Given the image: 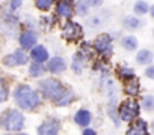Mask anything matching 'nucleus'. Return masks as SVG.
Returning <instances> with one entry per match:
<instances>
[{"mask_svg":"<svg viewBox=\"0 0 154 135\" xmlns=\"http://www.w3.org/2000/svg\"><path fill=\"white\" fill-rule=\"evenodd\" d=\"M14 99L17 102V105L21 108V110H26V111H32L35 110L39 102H41V98L38 95L36 90H33L30 86L27 84H21L15 89L14 92Z\"/></svg>","mask_w":154,"mask_h":135,"instance_id":"obj_1","label":"nucleus"},{"mask_svg":"<svg viewBox=\"0 0 154 135\" xmlns=\"http://www.w3.org/2000/svg\"><path fill=\"white\" fill-rule=\"evenodd\" d=\"M39 90L42 92V95L47 99H51L54 104L66 92V89L63 87V84L59 80H56V78H45V80L39 81Z\"/></svg>","mask_w":154,"mask_h":135,"instance_id":"obj_2","label":"nucleus"},{"mask_svg":"<svg viewBox=\"0 0 154 135\" xmlns=\"http://www.w3.org/2000/svg\"><path fill=\"white\" fill-rule=\"evenodd\" d=\"M0 125L9 132H18L24 126V116L20 110H8L0 120Z\"/></svg>","mask_w":154,"mask_h":135,"instance_id":"obj_3","label":"nucleus"},{"mask_svg":"<svg viewBox=\"0 0 154 135\" xmlns=\"http://www.w3.org/2000/svg\"><path fill=\"white\" fill-rule=\"evenodd\" d=\"M139 104L133 99H128V101H124L119 107H118V114H119V119L122 122H133L137 116H139Z\"/></svg>","mask_w":154,"mask_h":135,"instance_id":"obj_4","label":"nucleus"},{"mask_svg":"<svg viewBox=\"0 0 154 135\" xmlns=\"http://www.w3.org/2000/svg\"><path fill=\"white\" fill-rule=\"evenodd\" d=\"M94 50L103 56V57H110L112 53H113V44H112V38L107 35V33H103V35H98L92 44Z\"/></svg>","mask_w":154,"mask_h":135,"instance_id":"obj_5","label":"nucleus"},{"mask_svg":"<svg viewBox=\"0 0 154 135\" xmlns=\"http://www.w3.org/2000/svg\"><path fill=\"white\" fill-rule=\"evenodd\" d=\"M62 38L68 42H77L83 38V29L80 24L74 21H68L62 29Z\"/></svg>","mask_w":154,"mask_h":135,"instance_id":"obj_6","label":"nucleus"},{"mask_svg":"<svg viewBox=\"0 0 154 135\" xmlns=\"http://www.w3.org/2000/svg\"><path fill=\"white\" fill-rule=\"evenodd\" d=\"M27 62H29V56L24 53L23 48L15 50L14 53L8 54V56L3 59V63H5V66H8V68H12V66H21V65H26Z\"/></svg>","mask_w":154,"mask_h":135,"instance_id":"obj_7","label":"nucleus"},{"mask_svg":"<svg viewBox=\"0 0 154 135\" xmlns=\"http://www.w3.org/2000/svg\"><path fill=\"white\" fill-rule=\"evenodd\" d=\"M56 12L62 18H66V20L72 18V15L75 12V2L74 0H57Z\"/></svg>","mask_w":154,"mask_h":135,"instance_id":"obj_8","label":"nucleus"},{"mask_svg":"<svg viewBox=\"0 0 154 135\" xmlns=\"http://www.w3.org/2000/svg\"><path fill=\"white\" fill-rule=\"evenodd\" d=\"M60 129V123L56 119H47L39 128H38V134L41 135H56Z\"/></svg>","mask_w":154,"mask_h":135,"instance_id":"obj_9","label":"nucleus"},{"mask_svg":"<svg viewBox=\"0 0 154 135\" xmlns=\"http://www.w3.org/2000/svg\"><path fill=\"white\" fill-rule=\"evenodd\" d=\"M36 35L32 32V30H26L24 33L20 35V45L21 48L26 51V50H32L35 45H36Z\"/></svg>","mask_w":154,"mask_h":135,"instance_id":"obj_10","label":"nucleus"},{"mask_svg":"<svg viewBox=\"0 0 154 135\" xmlns=\"http://www.w3.org/2000/svg\"><path fill=\"white\" fill-rule=\"evenodd\" d=\"M128 135H146L148 134V125L145 120L142 119H134V123L131 125V128L127 131Z\"/></svg>","mask_w":154,"mask_h":135,"instance_id":"obj_11","label":"nucleus"},{"mask_svg":"<svg viewBox=\"0 0 154 135\" xmlns=\"http://www.w3.org/2000/svg\"><path fill=\"white\" fill-rule=\"evenodd\" d=\"M47 69L53 74H60L66 69V63L62 57H53L48 60V65H47Z\"/></svg>","mask_w":154,"mask_h":135,"instance_id":"obj_12","label":"nucleus"},{"mask_svg":"<svg viewBox=\"0 0 154 135\" xmlns=\"http://www.w3.org/2000/svg\"><path fill=\"white\" fill-rule=\"evenodd\" d=\"M154 60V53L148 48H143V50H139L137 54H136V62L142 66H148L151 65Z\"/></svg>","mask_w":154,"mask_h":135,"instance_id":"obj_13","label":"nucleus"},{"mask_svg":"<svg viewBox=\"0 0 154 135\" xmlns=\"http://www.w3.org/2000/svg\"><path fill=\"white\" fill-rule=\"evenodd\" d=\"M30 57L33 59V62L42 63V62L48 60V51H47L45 47H42V45H35V47L32 48V51H30Z\"/></svg>","mask_w":154,"mask_h":135,"instance_id":"obj_14","label":"nucleus"},{"mask_svg":"<svg viewBox=\"0 0 154 135\" xmlns=\"http://www.w3.org/2000/svg\"><path fill=\"white\" fill-rule=\"evenodd\" d=\"M91 120H92V116H91V113L88 111V110H79L75 113V116H74V122L79 125V126H83V128H86V126H89V123H91Z\"/></svg>","mask_w":154,"mask_h":135,"instance_id":"obj_15","label":"nucleus"},{"mask_svg":"<svg viewBox=\"0 0 154 135\" xmlns=\"http://www.w3.org/2000/svg\"><path fill=\"white\" fill-rule=\"evenodd\" d=\"M121 45H122V48L127 50V51H134V50H137L139 42H137V38H136V36L127 35V36H124V38L121 39Z\"/></svg>","mask_w":154,"mask_h":135,"instance_id":"obj_16","label":"nucleus"},{"mask_svg":"<svg viewBox=\"0 0 154 135\" xmlns=\"http://www.w3.org/2000/svg\"><path fill=\"white\" fill-rule=\"evenodd\" d=\"M122 26L127 29V30H136L142 26V21L137 18V17H133V15H127L122 18Z\"/></svg>","mask_w":154,"mask_h":135,"instance_id":"obj_17","label":"nucleus"},{"mask_svg":"<svg viewBox=\"0 0 154 135\" xmlns=\"http://www.w3.org/2000/svg\"><path fill=\"white\" fill-rule=\"evenodd\" d=\"M124 90H125V93H127L128 96H136V95L139 93V90H140V84H139L137 78H133V80L125 81Z\"/></svg>","mask_w":154,"mask_h":135,"instance_id":"obj_18","label":"nucleus"},{"mask_svg":"<svg viewBox=\"0 0 154 135\" xmlns=\"http://www.w3.org/2000/svg\"><path fill=\"white\" fill-rule=\"evenodd\" d=\"M116 74H118V77H119L122 81H128V80L136 78L134 71L131 69V68H128V66H119L118 71H116Z\"/></svg>","mask_w":154,"mask_h":135,"instance_id":"obj_19","label":"nucleus"},{"mask_svg":"<svg viewBox=\"0 0 154 135\" xmlns=\"http://www.w3.org/2000/svg\"><path fill=\"white\" fill-rule=\"evenodd\" d=\"M45 69H47V68H45L42 63H39V62H33V63L29 66V74H30L32 77L38 78V77H41V75L45 72Z\"/></svg>","mask_w":154,"mask_h":135,"instance_id":"obj_20","label":"nucleus"},{"mask_svg":"<svg viewBox=\"0 0 154 135\" xmlns=\"http://www.w3.org/2000/svg\"><path fill=\"white\" fill-rule=\"evenodd\" d=\"M83 65H85V59L80 53H77L74 57H72V71L75 74H82L83 71Z\"/></svg>","mask_w":154,"mask_h":135,"instance_id":"obj_21","label":"nucleus"},{"mask_svg":"<svg viewBox=\"0 0 154 135\" xmlns=\"http://www.w3.org/2000/svg\"><path fill=\"white\" fill-rule=\"evenodd\" d=\"M133 11H134L136 15L142 17V15L149 12V5L146 2H143V0H137V2L134 3V6H133Z\"/></svg>","mask_w":154,"mask_h":135,"instance_id":"obj_22","label":"nucleus"},{"mask_svg":"<svg viewBox=\"0 0 154 135\" xmlns=\"http://www.w3.org/2000/svg\"><path fill=\"white\" fill-rule=\"evenodd\" d=\"M89 5H88V2H85V0H79V2L75 3V12L79 14L80 17H85V15H88V12H89Z\"/></svg>","mask_w":154,"mask_h":135,"instance_id":"obj_23","label":"nucleus"},{"mask_svg":"<svg viewBox=\"0 0 154 135\" xmlns=\"http://www.w3.org/2000/svg\"><path fill=\"white\" fill-rule=\"evenodd\" d=\"M72 99H74V93H72V90H69V89H66V92L62 95V98L56 102V105H59V107H63V105H68L69 102H72Z\"/></svg>","mask_w":154,"mask_h":135,"instance_id":"obj_24","label":"nucleus"},{"mask_svg":"<svg viewBox=\"0 0 154 135\" xmlns=\"http://www.w3.org/2000/svg\"><path fill=\"white\" fill-rule=\"evenodd\" d=\"M142 108L145 111H154V96L152 95H146L142 99Z\"/></svg>","mask_w":154,"mask_h":135,"instance_id":"obj_25","label":"nucleus"},{"mask_svg":"<svg viewBox=\"0 0 154 135\" xmlns=\"http://www.w3.org/2000/svg\"><path fill=\"white\" fill-rule=\"evenodd\" d=\"M54 3V0H35V5L39 11H48Z\"/></svg>","mask_w":154,"mask_h":135,"instance_id":"obj_26","label":"nucleus"},{"mask_svg":"<svg viewBox=\"0 0 154 135\" xmlns=\"http://www.w3.org/2000/svg\"><path fill=\"white\" fill-rule=\"evenodd\" d=\"M107 113H109V116H110V119L115 122V125L118 126L119 125V114H118V110H116V107H115V104L112 102L110 105H109V108H107Z\"/></svg>","mask_w":154,"mask_h":135,"instance_id":"obj_27","label":"nucleus"},{"mask_svg":"<svg viewBox=\"0 0 154 135\" xmlns=\"http://www.w3.org/2000/svg\"><path fill=\"white\" fill-rule=\"evenodd\" d=\"M9 96V89L3 80H0V102H5Z\"/></svg>","mask_w":154,"mask_h":135,"instance_id":"obj_28","label":"nucleus"},{"mask_svg":"<svg viewBox=\"0 0 154 135\" xmlns=\"http://www.w3.org/2000/svg\"><path fill=\"white\" fill-rule=\"evenodd\" d=\"M145 77L149 80H154V65H148L145 69Z\"/></svg>","mask_w":154,"mask_h":135,"instance_id":"obj_29","label":"nucleus"},{"mask_svg":"<svg viewBox=\"0 0 154 135\" xmlns=\"http://www.w3.org/2000/svg\"><path fill=\"white\" fill-rule=\"evenodd\" d=\"M21 5H23V0H11V3H9V9H11V11H17Z\"/></svg>","mask_w":154,"mask_h":135,"instance_id":"obj_30","label":"nucleus"},{"mask_svg":"<svg viewBox=\"0 0 154 135\" xmlns=\"http://www.w3.org/2000/svg\"><path fill=\"white\" fill-rule=\"evenodd\" d=\"M86 2L91 8H100L103 5V0H86Z\"/></svg>","mask_w":154,"mask_h":135,"instance_id":"obj_31","label":"nucleus"},{"mask_svg":"<svg viewBox=\"0 0 154 135\" xmlns=\"http://www.w3.org/2000/svg\"><path fill=\"white\" fill-rule=\"evenodd\" d=\"M97 132L94 131V129H89V128H85L83 129V135H95Z\"/></svg>","mask_w":154,"mask_h":135,"instance_id":"obj_32","label":"nucleus"},{"mask_svg":"<svg viewBox=\"0 0 154 135\" xmlns=\"http://www.w3.org/2000/svg\"><path fill=\"white\" fill-rule=\"evenodd\" d=\"M149 14H151V17L154 18V5H152V6H149Z\"/></svg>","mask_w":154,"mask_h":135,"instance_id":"obj_33","label":"nucleus"},{"mask_svg":"<svg viewBox=\"0 0 154 135\" xmlns=\"http://www.w3.org/2000/svg\"><path fill=\"white\" fill-rule=\"evenodd\" d=\"M151 128H152V131H154V120H152V123H151Z\"/></svg>","mask_w":154,"mask_h":135,"instance_id":"obj_34","label":"nucleus"},{"mask_svg":"<svg viewBox=\"0 0 154 135\" xmlns=\"http://www.w3.org/2000/svg\"><path fill=\"white\" fill-rule=\"evenodd\" d=\"M152 38H154V29H152Z\"/></svg>","mask_w":154,"mask_h":135,"instance_id":"obj_35","label":"nucleus"}]
</instances>
